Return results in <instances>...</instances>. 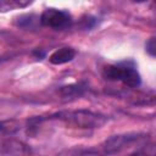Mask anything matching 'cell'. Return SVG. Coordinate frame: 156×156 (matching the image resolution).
Returning a JSON list of instances; mask_svg holds the SVG:
<instances>
[{"instance_id":"6da1fadb","label":"cell","mask_w":156,"mask_h":156,"mask_svg":"<svg viewBox=\"0 0 156 156\" xmlns=\"http://www.w3.org/2000/svg\"><path fill=\"white\" fill-rule=\"evenodd\" d=\"M56 118L76 128H99L106 122V117L88 110L66 111L55 115Z\"/></svg>"},{"instance_id":"7a4b0ae2","label":"cell","mask_w":156,"mask_h":156,"mask_svg":"<svg viewBox=\"0 0 156 156\" xmlns=\"http://www.w3.org/2000/svg\"><path fill=\"white\" fill-rule=\"evenodd\" d=\"M104 77L110 80H119L124 85L136 88L141 83V78L135 67L123 65H110L104 68Z\"/></svg>"},{"instance_id":"3957f363","label":"cell","mask_w":156,"mask_h":156,"mask_svg":"<svg viewBox=\"0 0 156 156\" xmlns=\"http://www.w3.org/2000/svg\"><path fill=\"white\" fill-rule=\"evenodd\" d=\"M40 23L45 27L52 28V29H66L71 26L72 23V17L67 11L63 10H57V9H46L41 13L39 18Z\"/></svg>"},{"instance_id":"277c9868","label":"cell","mask_w":156,"mask_h":156,"mask_svg":"<svg viewBox=\"0 0 156 156\" xmlns=\"http://www.w3.org/2000/svg\"><path fill=\"white\" fill-rule=\"evenodd\" d=\"M139 136L136 134H126V135H113L104 143V151L106 154H116L122 151L126 147H129Z\"/></svg>"},{"instance_id":"5b68a950","label":"cell","mask_w":156,"mask_h":156,"mask_svg":"<svg viewBox=\"0 0 156 156\" xmlns=\"http://www.w3.org/2000/svg\"><path fill=\"white\" fill-rule=\"evenodd\" d=\"M30 149L22 141L6 139L0 141V156H30Z\"/></svg>"},{"instance_id":"8992f818","label":"cell","mask_w":156,"mask_h":156,"mask_svg":"<svg viewBox=\"0 0 156 156\" xmlns=\"http://www.w3.org/2000/svg\"><path fill=\"white\" fill-rule=\"evenodd\" d=\"M76 56V51L72 48H61L56 51H54L51 54V56L49 57V61L52 65H63L67 63L69 61H72Z\"/></svg>"},{"instance_id":"52a82bcc","label":"cell","mask_w":156,"mask_h":156,"mask_svg":"<svg viewBox=\"0 0 156 156\" xmlns=\"http://www.w3.org/2000/svg\"><path fill=\"white\" fill-rule=\"evenodd\" d=\"M18 129V124L15 121H1L0 122V134H11Z\"/></svg>"},{"instance_id":"ba28073f","label":"cell","mask_w":156,"mask_h":156,"mask_svg":"<svg viewBox=\"0 0 156 156\" xmlns=\"http://www.w3.org/2000/svg\"><path fill=\"white\" fill-rule=\"evenodd\" d=\"M30 2H21V1H1L0 2V11H7L15 7H24Z\"/></svg>"},{"instance_id":"9c48e42d","label":"cell","mask_w":156,"mask_h":156,"mask_svg":"<svg viewBox=\"0 0 156 156\" xmlns=\"http://www.w3.org/2000/svg\"><path fill=\"white\" fill-rule=\"evenodd\" d=\"M80 88L77 89V85H67V87H62L61 89V93L65 98H71V96H79L80 93H79Z\"/></svg>"},{"instance_id":"30bf717a","label":"cell","mask_w":156,"mask_h":156,"mask_svg":"<svg viewBox=\"0 0 156 156\" xmlns=\"http://www.w3.org/2000/svg\"><path fill=\"white\" fill-rule=\"evenodd\" d=\"M130 156H155V149L152 145H149V146H145L144 149L136 151L135 154H133Z\"/></svg>"},{"instance_id":"8fae6325","label":"cell","mask_w":156,"mask_h":156,"mask_svg":"<svg viewBox=\"0 0 156 156\" xmlns=\"http://www.w3.org/2000/svg\"><path fill=\"white\" fill-rule=\"evenodd\" d=\"M145 48H146V51L149 52L150 56H155V38H150L146 41Z\"/></svg>"},{"instance_id":"7c38bea8","label":"cell","mask_w":156,"mask_h":156,"mask_svg":"<svg viewBox=\"0 0 156 156\" xmlns=\"http://www.w3.org/2000/svg\"><path fill=\"white\" fill-rule=\"evenodd\" d=\"M68 156H99L96 152H94V151H87V150H84V151H77V152H73V154H71V155H68Z\"/></svg>"}]
</instances>
